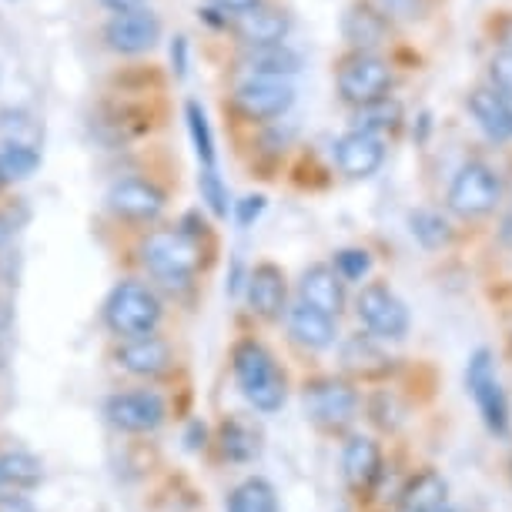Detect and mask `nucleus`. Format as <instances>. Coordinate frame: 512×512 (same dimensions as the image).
<instances>
[{"instance_id": "23", "label": "nucleus", "mask_w": 512, "mask_h": 512, "mask_svg": "<svg viewBox=\"0 0 512 512\" xmlns=\"http://www.w3.org/2000/svg\"><path fill=\"white\" fill-rule=\"evenodd\" d=\"M342 34L352 51H375L389 41V17L375 4H355L342 17Z\"/></svg>"}, {"instance_id": "29", "label": "nucleus", "mask_w": 512, "mask_h": 512, "mask_svg": "<svg viewBox=\"0 0 512 512\" xmlns=\"http://www.w3.org/2000/svg\"><path fill=\"white\" fill-rule=\"evenodd\" d=\"M409 231H412V238L419 241L422 248H429V251L446 248L449 241H452L449 221L442 218L439 211H429V208L412 211V215H409Z\"/></svg>"}, {"instance_id": "16", "label": "nucleus", "mask_w": 512, "mask_h": 512, "mask_svg": "<svg viewBox=\"0 0 512 512\" xmlns=\"http://www.w3.org/2000/svg\"><path fill=\"white\" fill-rule=\"evenodd\" d=\"M215 449L221 462L248 466V462H255L265 452V432H262V425H255L251 419L228 415L215 432Z\"/></svg>"}, {"instance_id": "22", "label": "nucleus", "mask_w": 512, "mask_h": 512, "mask_svg": "<svg viewBox=\"0 0 512 512\" xmlns=\"http://www.w3.org/2000/svg\"><path fill=\"white\" fill-rule=\"evenodd\" d=\"M288 335L295 338L302 349L308 352H325L335 345V318L318 312V308L298 302L295 308H288Z\"/></svg>"}, {"instance_id": "31", "label": "nucleus", "mask_w": 512, "mask_h": 512, "mask_svg": "<svg viewBox=\"0 0 512 512\" xmlns=\"http://www.w3.org/2000/svg\"><path fill=\"white\" fill-rule=\"evenodd\" d=\"M185 118H188V131H191V141H195V151H198V161L201 164H215V138H211V128H208V118L201 111L198 101H188L185 104Z\"/></svg>"}, {"instance_id": "12", "label": "nucleus", "mask_w": 512, "mask_h": 512, "mask_svg": "<svg viewBox=\"0 0 512 512\" xmlns=\"http://www.w3.org/2000/svg\"><path fill=\"white\" fill-rule=\"evenodd\" d=\"M111 359L121 372L134 375V379H148V382H158L164 375L175 372V349H171L168 338H161L158 332L121 338L118 349L111 352Z\"/></svg>"}, {"instance_id": "28", "label": "nucleus", "mask_w": 512, "mask_h": 512, "mask_svg": "<svg viewBox=\"0 0 512 512\" xmlns=\"http://www.w3.org/2000/svg\"><path fill=\"white\" fill-rule=\"evenodd\" d=\"M37 168H41V151L37 148H31V144H4L0 141V178H4V185L27 181Z\"/></svg>"}, {"instance_id": "30", "label": "nucleus", "mask_w": 512, "mask_h": 512, "mask_svg": "<svg viewBox=\"0 0 512 512\" xmlns=\"http://www.w3.org/2000/svg\"><path fill=\"white\" fill-rule=\"evenodd\" d=\"M0 141L41 148V128H37L34 114L24 111V108H4V111H0Z\"/></svg>"}, {"instance_id": "5", "label": "nucleus", "mask_w": 512, "mask_h": 512, "mask_svg": "<svg viewBox=\"0 0 512 512\" xmlns=\"http://www.w3.org/2000/svg\"><path fill=\"white\" fill-rule=\"evenodd\" d=\"M335 84H338L342 101L362 108V104L382 101L385 94H389L392 67H389V61H382L375 51H352V54H345L342 61H338Z\"/></svg>"}, {"instance_id": "25", "label": "nucleus", "mask_w": 512, "mask_h": 512, "mask_svg": "<svg viewBox=\"0 0 512 512\" xmlns=\"http://www.w3.org/2000/svg\"><path fill=\"white\" fill-rule=\"evenodd\" d=\"M402 512H439L449 506V482L436 469H422L399 492Z\"/></svg>"}, {"instance_id": "10", "label": "nucleus", "mask_w": 512, "mask_h": 512, "mask_svg": "<svg viewBox=\"0 0 512 512\" xmlns=\"http://www.w3.org/2000/svg\"><path fill=\"white\" fill-rule=\"evenodd\" d=\"M466 389L476 402V409L486 422V429L492 436L506 439L509 436V399L502 392V385L492 372V352L489 349H476L466 365Z\"/></svg>"}, {"instance_id": "17", "label": "nucleus", "mask_w": 512, "mask_h": 512, "mask_svg": "<svg viewBox=\"0 0 512 512\" xmlns=\"http://www.w3.org/2000/svg\"><path fill=\"white\" fill-rule=\"evenodd\" d=\"M385 161V144L372 131H349L335 144V164L345 178H372Z\"/></svg>"}, {"instance_id": "4", "label": "nucleus", "mask_w": 512, "mask_h": 512, "mask_svg": "<svg viewBox=\"0 0 512 512\" xmlns=\"http://www.w3.org/2000/svg\"><path fill=\"white\" fill-rule=\"evenodd\" d=\"M302 402H305V415L322 432L349 429L355 415H359V392H355V385L335 379V375H322V379L305 382Z\"/></svg>"}, {"instance_id": "36", "label": "nucleus", "mask_w": 512, "mask_h": 512, "mask_svg": "<svg viewBox=\"0 0 512 512\" xmlns=\"http://www.w3.org/2000/svg\"><path fill=\"white\" fill-rule=\"evenodd\" d=\"M489 74H492V84H496V91L506 101H512V51H502V54L492 57Z\"/></svg>"}, {"instance_id": "3", "label": "nucleus", "mask_w": 512, "mask_h": 512, "mask_svg": "<svg viewBox=\"0 0 512 512\" xmlns=\"http://www.w3.org/2000/svg\"><path fill=\"white\" fill-rule=\"evenodd\" d=\"M101 315L114 338H138L158 332L164 318V302L154 285L141 282V278H121L104 298Z\"/></svg>"}, {"instance_id": "37", "label": "nucleus", "mask_w": 512, "mask_h": 512, "mask_svg": "<svg viewBox=\"0 0 512 512\" xmlns=\"http://www.w3.org/2000/svg\"><path fill=\"white\" fill-rule=\"evenodd\" d=\"M262 211H265V195H248V198L238 201L235 218H238L241 228H251L258 221V215H262Z\"/></svg>"}, {"instance_id": "42", "label": "nucleus", "mask_w": 512, "mask_h": 512, "mask_svg": "<svg viewBox=\"0 0 512 512\" xmlns=\"http://www.w3.org/2000/svg\"><path fill=\"white\" fill-rule=\"evenodd\" d=\"M7 235H11V221H7L4 215H0V241H4Z\"/></svg>"}, {"instance_id": "43", "label": "nucleus", "mask_w": 512, "mask_h": 512, "mask_svg": "<svg viewBox=\"0 0 512 512\" xmlns=\"http://www.w3.org/2000/svg\"><path fill=\"white\" fill-rule=\"evenodd\" d=\"M506 44H509L506 51H512V24H509V31H506Z\"/></svg>"}, {"instance_id": "41", "label": "nucleus", "mask_w": 512, "mask_h": 512, "mask_svg": "<svg viewBox=\"0 0 512 512\" xmlns=\"http://www.w3.org/2000/svg\"><path fill=\"white\" fill-rule=\"evenodd\" d=\"M205 439H208V429L201 422L191 425V432H188V449L195 452V449H205Z\"/></svg>"}, {"instance_id": "26", "label": "nucleus", "mask_w": 512, "mask_h": 512, "mask_svg": "<svg viewBox=\"0 0 512 512\" xmlns=\"http://www.w3.org/2000/svg\"><path fill=\"white\" fill-rule=\"evenodd\" d=\"M44 482V462L31 452H4L0 456V486L14 492H31Z\"/></svg>"}, {"instance_id": "9", "label": "nucleus", "mask_w": 512, "mask_h": 512, "mask_svg": "<svg viewBox=\"0 0 512 512\" xmlns=\"http://www.w3.org/2000/svg\"><path fill=\"white\" fill-rule=\"evenodd\" d=\"M231 104L245 121L268 124L295 104L292 77H241L231 91Z\"/></svg>"}, {"instance_id": "32", "label": "nucleus", "mask_w": 512, "mask_h": 512, "mask_svg": "<svg viewBox=\"0 0 512 512\" xmlns=\"http://www.w3.org/2000/svg\"><path fill=\"white\" fill-rule=\"evenodd\" d=\"M198 188H201V201H208L211 215L215 218H228V188L221 175L215 171V164H201V175H198Z\"/></svg>"}, {"instance_id": "19", "label": "nucleus", "mask_w": 512, "mask_h": 512, "mask_svg": "<svg viewBox=\"0 0 512 512\" xmlns=\"http://www.w3.org/2000/svg\"><path fill=\"white\" fill-rule=\"evenodd\" d=\"M342 472L349 489L359 499H365L382 479V449L369 436H352L342 449Z\"/></svg>"}, {"instance_id": "35", "label": "nucleus", "mask_w": 512, "mask_h": 512, "mask_svg": "<svg viewBox=\"0 0 512 512\" xmlns=\"http://www.w3.org/2000/svg\"><path fill=\"white\" fill-rule=\"evenodd\" d=\"M395 118H399V108H395V104H389V98H382V101L362 104V108H359V124H355V128L379 134L382 128H392Z\"/></svg>"}, {"instance_id": "14", "label": "nucleus", "mask_w": 512, "mask_h": 512, "mask_svg": "<svg viewBox=\"0 0 512 512\" xmlns=\"http://www.w3.org/2000/svg\"><path fill=\"white\" fill-rule=\"evenodd\" d=\"M231 37H238L241 47H262V44H282L292 31V17L278 11L272 4H258L255 11L231 17L225 24Z\"/></svg>"}, {"instance_id": "13", "label": "nucleus", "mask_w": 512, "mask_h": 512, "mask_svg": "<svg viewBox=\"0 0 512 512\" xmlns=\"http://www.w3.org/2000/svg\"><path fill=\"white\" fill-rule=\"evenodd\" d=\"M499 198H502L499 178L479 161L459 168V175L452 178V185H449V208L456 211L459 218H486L496 211Z\"/></svg>"}, {"instance_id": "8", "label": "nucleus", "mask_w": 512, "mask_h": 512, "mask_svg": "<svg viewBox=\"0 0 512 512\" xmlns=\"http://www.w3.org/2000/svg\"><path fill=\"white\" fill-rule=\"evenodd\" d=\"M104 419L124 436H148L168 419V402L154 389H128L104 399Z\"/></svg>"}, {"instance_id": "33", "label": "nucleus", "mask_w": 512, "mask_h": 512, "mask_svg": "<svg viewBox=\"0 0 512 512\" xmlns=\"http://www.w3.org/2000/svg\"><path fill=\"white\" fill-rule=\"evenodd\" d=\"M332 268L342 282H362V278H369L372 272V255L365 248H342V251H335Z\"/></svg>"}, {"instance_id": "38", "label": "nucleus", "mask_w": 512, "mask_h": 512, "mask_svg": "<svg viewBox=\"0 0 512 512\" xmlns=\"http://www.w3.org/2000/svg\"><path fill=\"white\" fill-rule=\"evenodd\" d=\"M0 512H37L34 502L27 496H14V492H0Z\"/></svg>"}, {"instance_id": "44", "label": "nucleus", "mask_w": 512, "mask_h": 512, "mask_svg": "<svg viewBox=\"0 0 512 512\" xmlns=\"http://www.w3.org/2000/svg\"><path fill=\"white\" fill-rule=\"evenodd\" d=\"M439 512H462V509H452V506H442Z\"/></svg>"}, {"instance_id": "20", "label": "nucleus", "mask_w": 512, "mask_h": 512, "mask_svg": "<svg viewBox=\"0 0 512 512\" xmlns=\"http://www.w3.org/2000/svg\"><path fill=\"white\" fill-rule=\"evenodd\" d=\"M238 71L245 77H295L302 71V54L282 44H262V47H241L235 57Z\"/></svg>"}, {"instance_id": "24", "label": "nucleus", "mask_w": 512, "mask_h": 512, "mask_svg": "<svg viewBox=\"0 0 512 512\" xmlns=\"http://www.w3.org/2000/svg\"><path fill=\"white\" fill-rule=\"evenodd\" d=\"M469 114L492 141L512 138V108L496 88H476L469 94Z\"/></svg>"}, {"instance_id": "40", "label": "nucleus", "mask_w": 512, "mask_h": 512, "mask_svg": "<svg viewBox=\"0 0 512 512\" xmlns=\"http://www.w3.org/2000/svg\"><path fill=\"white\" fill-rule=\"evenodd\" d=\"M98 4L104 7V11L118 14V11H131V7H144L148 0H98Z\"/></svg>"}, {"instance_id": "18", "label": "nucleus", "mask_w": 512, "mask_h": 512, "mask_svg": "<svg viewBox=\"0 0 512 512\" xmlns=\"http://www.w3.org/2000/svg\"><path fill=\"white\" fill-rule=\"evenodd\" d=\"M288 278L275 262H262L248 275V308L265 322H278L288 308Z\"/></svg>"}, {"instance_id": "45", "label": "nucleus", "mask_w": 512, "mask_h": 512, "mask_svg": "<svg viewBox=\"0 0 512 512\" xmlns=\"http://www.w3.org/2000/svg\"><path fill=\"white\" fill-rule=\"evenodd\" d=\"M4 188H7V185H4V178H0V191H4Z\"/></svg>"}, {"instance_id": "1", "label": "nucleus", "mask_w": 512, "mask_h": 512, "mask_svg": "<svg viewBox=\"0 0 512 512\" xmlns=\"http://www.w3.org/2000/svg\"><path fill=\"white\" fill-rule=\"evenodd\" d=\"M211 251L215 241L198 238L181 225H158L148 228L138 241V258L148 268V275L161 288L175 292V288H191L201 268L211 265Z\"/></svg>"}, {"instance_id": "2", "label": "nucleus", "mask_w": 512, "mask_h": 512, "mask_svg": "<svg viewBox=\"0 0 512 512\" xmlns=\"http://www.w3.org/2000/svg\"><path fill=\"white\" fill-rule=\"evenodd\" d=\"M231 372H235L238 389L251 402V409L272 415L285 405L288 379H285L278 359L258 342V338L245 335L231 345Z\"/></svg>"}, {"instance_id": "46", "label": "nucleus", "mask_w": 512, "mask_h": 512, "mask_svg": "<svg viewBox=\"0 0 512 512\" xmlns=\"http://www.w3.org/2000/svg\"><path fill=\"white\" fill-rule=\"evenodd\" d=\"M0 489H4V486H0Z\"/></svg>"}, {"instance_id": "27", "label": "nucleus", "mask_w": 512, "mask_h": 512, "mask_svg": "<svg viewBox=\"0 0 512 512\" xmlns=\"http://www.w3.org/2000/svg\"><path fill=\"white\" fill-rule=\"evenodd\" d=\"M228 512H278V492L268 479L251 476L228 496Z\"/></svg>"}, {"instance_id": "34", "label": "nucleus", "mask_w": 512, "mask_h": 512, "mask_svg": "<svg viewBox=\"0 0 512 512\" xmlns=\"http://www.w3.org/2000/svg\"><path fill=\"white\" fill-rule=\"evenodd\" d=\"M258 4H265V0H205V7H201L198 14L205 17L208 24H215V27L225 31V24L231 21V17L255 11Z\"/></svg>"}, {"instance_id": "39", "label": "nucleus", "mask_w": 512, "mask_h": 512, "mask_svg": "<svg viewBox=\"0 0 512 512\" xmlns=\"http://www.w3.org/2000/svg\"><path fill=\"white\" fill-rule=\"evenodd\" d=\"M185 51H188L185 37H175V47H171V61H175V74L178 77H185Z\"/></svg>"}, {"instance_id": "6", "label": "nucleus", "mask_w": 512, "mask_h": 512, "mask_svg": "<svg viewBox=\"0 0 512 512\" xmlns=\"http://www.w3.org/2000/svg\"><path fill=\"white\" fill-rule=\"evenodd\" d=\"M164 34L161 14L151 7H131V11L111 14L101 27V44L118 57H141L158 47Z\"/></svg>"}, {"instance_id": "11", "label": "nucleus", "mask_w": 512, "mask_h": 512, "mask_svg": "<svg viewBox=\"0 0 512 512\" xmlns=\"http://www.w3.org/2000/svg\"><path fill=\"white\" fill-rule=\"evenodd\" d=\"M108 211L118 221H128V225H154L164 215V205H168V195L154 185L151 178H118L108 188Z\"/></svg>"}, {"instance_id": "7", "label": "nucleus", "mask_w": 512, "mask_h": 512, "mask_svg": "<svg viewBox=\"0 0 512 512\" xmlns=\"http://www.w3.org/2000/svg\"><path fill=\"white\" fill-rule=\"evenodd\" d=\"M355 315L365 325V332L375 335L379 342H402L412 325L409 308L385 282L362 285L359 298H355Z\"/></svg>"}, {"instance_id": "21", "label": "nucleus", "mask_w": 512, "mask_h": 512, "mask_svg": "<svg viewBox=\"0 0 512 512\" xmlns=\"http://www.w3.org/2000/svg\"><path fill=\"white\" fill-rule=\"evenodd\" d=\"M298 295H302L305 305L318 308V312L338 318L345 308V282L338 278L332 265H308L302 272V282H298Z\"/></svg>"}, {"instance_id": "15", "label": "nucleus", "mask_w": 512, "mask_h": 512, "mask_svg": "<svg viewBox=\"0 0 512 512\" xmlns=\"http://www.w3.org/2000/svg\"><path fill=\"white\" fill-rule=\"evenodd\" d=\"M338 362H342V372H349L352 379L362 382H382L389 379L395 369V359L379 345L375 335H349L338 349Z\"/></svg>"}]
</instances>
